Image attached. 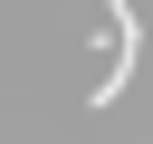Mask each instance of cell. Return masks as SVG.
Segmentation results:
<instances>
[{"label":"cell","mask_w":153,"mask_h":144,"mask_svg":"<svg viewBox=\"0 0 153 144\" xmlns=\"http://www.w3.org/2000/svg\"><path fill=\"white\" fill-rule=\"evenodd\" d=\"M105 19H115V58H105V77H96L86 106H115L124 77H134V58H143V19H134V0H105Z\"/></svg>","instance_id":"obj_1"}]
</instances>
